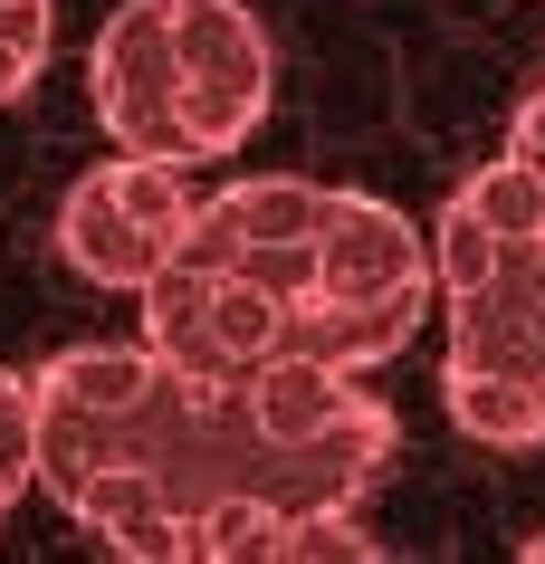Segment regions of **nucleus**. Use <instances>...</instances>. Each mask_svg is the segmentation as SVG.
Listing matches in <instances>:
<instances>
[{
  "mask_svg": "<svg viewBox=\"0 0 545 564\" xmlns=\"http://www.w3.org/2000/svg\"><path fill=\"white\" fill-rule=\"evenodd\" d=\"M39 392V383H30ZM106 459H124V421L116 412H87V402H48L39 392V498H77Z\"/></svg>",
  "mask_w": 545,
  "mask_h": 564,
  "instance_id": "nucleus-11",
  "label": "nucleus"
},
{
  "mask_svg": "<svg viewBox=\"0 0 545 564\" xmlns=\"http://www.w3.org/2000/svg\"><path fill=\"white\" fill-rule=\"evenodd\" d=\"M153 373H163V355L153 345H67V355L39 364V392L48 402H87V412H134L153 392Z\"/></svg>",
  "mask_w": 545,
  "mask_h": 564,
  "instance_id": "nucleus-12",
  "label": "nucleus"
},
{
  "mask_svg": "<svg viewBox=\"0 0 545 564\" xmlns=\"http://www.w3.org/2000/svg\"><path fill=\"white\" fill-rule=\"evenodd\" d=\"M459 202L479 210L498 239H516V249H526V239H545V173L526 163V153H498L488 173H469V182H459Z\"/></svg>",
  "mask_w": 545,
  "mask_h": 564,
  "instance_id": "nucleus-14",
  "label": "nucleus"
},
{
  "mask_svg": "<svg viewBox=\"0 0 545 564\" xmlns=\"http://www.w3.org/2000/svg\"><path fill=\"white\" fill-rule=\"evenodd\" d=\"M355 373L345 364H326V355H297V345H277V355H259L240 373V402H249V421H259V441H306L316 421H335L345 402H355Z\"/></svg>",
  "mask_w": 545,
  "mask_h": 564,
  "instance_id": "nucleus-8",
  "label": "nucleus"
},
{
  "mask_svg": "<svg viewBox=\"0 0 545 564\" xmlns=\"http://www.w3.org/2000/svg\"><path fill=\"white\" fill-rule=\"evenodd\" d=\"M526 564H545V535H526Z\"/></svg>",
  "mask_w": 545,
  "mask_h": 564,
  "instance_id": "nucleus-20",
  "label": "nucleus"
},
{
  "mask_svg": "<svg viewBox=\"0 0 545 564\" xmlns=\"http://www.w3.org/2000/svg\"><path fill=\"white\" fill-rule=\"evenodd\" d=\"M316 220H326V182L249 173V182H220V192H201V202H192V230H182L173 259H182V268H211V278H230L249 249L316 239Z\"/></svg>",
  "mask_w": 545,
  "mask_h": 564,
  "instance_id": "nucleus-5",
  "label": "nucleus"
},
{
  "mask_svg": "<svg viewBox=\"0 0 545 564\" xmlns=\"http://www.w3.org/2000/svg\"><path fill=\"white\" fill-rule=\"evenodd\" d=\"M173 48H182V116L192 153H240L269 124L277 48L249 0H173Z\"/></svg>",
  "mask_w": 545,
  "mask_h": 564,
  "instance_id": "nucleus-2",
  "label": "nucleus"
},
{
  "mask_svg": "<svg viewBox=\"0 0 545 564\" xmlns=\"http://www.w3.org/2000/svg\"><path fill=\"white\" fill-rule=\"evenodd\" d=\"M383 545L355 527V507H287L277 517V564H373Z\"/></svg>",
  "mask_w": 545,
  "mask_h": 564,
  "instance_id": "nucleus-17",
  "label": "nucleus"
},
{
  "mask_svg": "<svg viewBox=\"0 0 545 564\" xmlns=\"http://www.w3.org/2000/svg\"><path fill=\"white\" fill-rule=\"evenodd\" d=\"M182 230H192V163H173V153H116L58 202L67 268L96 288H124V297H144L173 268Z\"/></svg>",
  "mask_w": 545,
  "mask_h": 564,
  "instance_id": "nucleus-1",
  "label": "nucleus"
},
{
  "mask_svg": "<svg viewBox=\"0 0 545 564\" xmlns=\"http://www.w3.org/2000/svg\"><path fill=\"white\" fill-rule=\"evenodd\" d=\"M508 259H516V239H498L469 202H450L440 220H430V278H440V297H459V288H488Z\"/></svg>",
  "mask_w": 545,
  "mask_h": 564,
  "instance_id": "nucleus-16",
  "label": "nucleus"
},
{
  "mask_svg": "<svg viewBox=\"0 0 545 564\" xmlns=\"http://www.w3.org/2000/svg\"><path fill=\"white\" fill-rule=\"evenodd\" d=\"M10 498H20V488H10V478H0V517H10Z\"/></svg>",
  "mask_w": 545,
  "mask_h": 564,
  "instance_id": "nucleus-21",
  "label": "nucleus"
},
{
  "mask_svg": "<svg viewBox=\"0 0 545 564\" xmlns=\"http://www.w3.org/2000/svg\"><path fill=\"white\" fill-rule=\"evenodd\" d=\"M0 383H10V364H0Z\"/></svg>",
  "mask_w": 545,
  "mask_h": 564,
  "instance_id": "nucleus-22",
  "label": "nucleus"
},
{
  "mask_svg": "<svg viewBox=\"0 0 545 564\" xmlns=\"http://www.w3.org/2000/svg\"><path fill=\"white\" fill-rule=\"evenodd\" d=\"M87 96L96 124L116 134V153H192V116H182V48H173V0H116V20L87 48Z\"/></svg>",
  "mask_w": 545,
  "mask_h": 564,
  "instance_id": "nucleus-3",
  "label": "nucleus"
},
{
  "mask_svg": "<svg viewBox=\"0 0 545 564\" xmlns=\"http://www.w3.org/2000/svg\"><path fill=\"white\" fill-rule=\"evenodd\" d=\"M508 153H526V163L545 173V87L526 96V106H516V124H508Z\"/></svg>",
  "mask_w": 545,
  "mask_h": 564,
  "instance_id": "nucleus-19",
  "label": "nucleus"
},
{
  "mask_svg": "<svg viewBox=\"0 0 545 564\" xmlns=\"http://www.w3.org/2000/svg\"><path fill=\"white\" fill-rule=\"evenodd\" d=\"M440 288H402V297H326V288H306L287 306V345L297 355H326L345 373H373V364H393L412 335H422V306Z\"/></svg>",
  "mask_w": 545,
  "mask_h": 564,
  "instance_id": "nucleus-7",
  "label": "nucleus"
},
{
  "mask_svg": "<svg viewBox=\"0 0 545 564\" xmlns=\"http://www.w3.org/2000/svg\"><path fill=\"white\" fill-rule=\"evenodd\" d=\"M277 517L287 507L259 488H220L192 507V564H277Z\"/></svg>",
  "mask_w": 545,
  "mask_h": 564,
  "instance_id": "nucleus-13",
  "label": "nucleus"
},
{
  "mask_svg": "<svg viewBox=\"0 0 545 564\" xmlns=\"http://www.w3.org/2000/svg\"><path fill=\"white\" fill-rule=\"evenodd\" d=\"M440 402L479 449H536L545 441V383L498 364H440Z\"/></svg>",
  "mask_w": 545,
  "mask_h": 564,
  "instance_id": "nucleus-10",
  "label": "nucleus"
},
{
  "mask_svg": "<svg viewBox=\"0 0 545 564\" xmlns=\"http://www.w3.org/2000/svg\"><path fill=\"white\" fill-rule=\"evenodd\" d=\"M393 441H402L393 412H383L373 392H355V402H345L335 421H316L306 441H277V449H269V478H259V488H269L277 507H355L363 488L383 478Z\"/></svg>",
  "mask_w": 545,
  "mask_h": 564,
  "instance_id": "nucleus-6",
  "label": "nucleus"
},
{
  "mask_svg": "<svg viewBox=\"0 0 545 564\" xmlns=\"http://www.w3.org/2000/svg\"><path fill=\"white\" fill-rule=\"evenodd\" d=\"M48 67V0H0V106Z\"/></svg>",
  "mask_w": 545,
  "mask_h": 564,
  "instance_id": "nucleus-18",
  "label": "nucleus"
},
{
  "mask_svg": "<svg viewBox=\"0 0 545 564\" xmlns=\"http://www.w3.org/2000/svg\"><path fill=\"white\" fill-rule=\"evenodd\" d=\"M211 268H163L144 288V345L173 373H192V383H240V364H230V345H220V326H211Z\"/></svg>",
  "mask_w": 545,
  "mask_h": 564,
  "instance_id": "nucleus-9",
  "label": "nucleus"
},
{
  "mask_svg": "<svg viewBox=\"0 0 545 564\" xmlns=\"http://www.w3.org/2000/svg\"><path fill=\"white\" fill-rule=\"evenodd\" d=\"M316 288L326 297H402V288H440L430 278V230L383 192H326L316 220Z\"/></svg>",
  "mask_w": 545,
  "mask_h": 564,
  "instance_id": "nucleus-4",
  "label": "nucleus"
},
{
  "mask_svg": "<svg viewBox=\"0 0 545 564\" xmlns=\"http://www.w3.org/2000/svg\"><path fill=\"white\" fill-rule=\"evenodd\" d=\"M287 306H297V297H277V288L240 278V268L211 288V326H220V345H230V364H240V373H249L259 355H277V345H287Z\"/></svg>",
  "mask_w": 545,
  "mask_h": 564,
  "instance_id": "nucleus-15",
  "label": "nucleus"
}]
</instances>
